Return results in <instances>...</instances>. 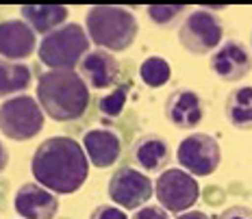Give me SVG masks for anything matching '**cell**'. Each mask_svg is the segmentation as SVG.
<instances>
[{
    "label": "cell",
    "instance_id": "cell-1",
    "mask_svg": "<svg viewBox=\"0 0 252 219\" xmlns=\"http://www.w3.org/2000/svg\"><path fill=\"white\" fill-rule=\"evenodd\" d=\"M31 174L35 176V182L55 191L57 195L74 193L87 180V152L70 137H50L33 152Z\"/></svg>",
    "mask_w": 252,
    "mask_h": 219
},
{
    "label": "cell",
    "instance_id": "cell-2",
    "mask_svg": "<svg viewBox=\"0 0 252 219\" xmlns=\"http://www.w3.org/2000/svg\"><path fill=\"white\" fill-rule=\"evenodd\" d=\"M37 100L55 122H74L89 107V85L76 70H48L37 81Z\"/></svg>",
    "mask_w": 252,
    "mask_h": 219
},
{
    "label": "cell",
    "instance_id": "cell-3",
    "mask_svg": "<svg viewBox=\"0 0 252 219\" xmlns=\"http://www.w3.org/2000/svg\"><path fill=\"white\" fill-rule=\"evenodd\" d=\"M87 35L98 48L122 52L130 48V44L137 37V18L133 11L118 4H96L87 9L85 15Z\"/></svg>",
    "mask_w": 252,
    "mask_h": 219
},
{
    "label": "cell",
    "instance_id": "cell-4",
    "mask_svg": "<svg viewBox=\"0 0 252 219\" xmlns=\"http://www.w3.org/2000/svg\"><path fill=\"white\" fill-rule=\"evenodd\" d=\"M89 41L87 28L81 24H63L44 35L37 48L39 61L50 70H74L89 52Z\"/></svg>",
    "mask_w": 252,
    "mask_h": 219
},
{
    "label": "cell",
    "instance_id": "cell-5",
    "mask_svg": "<svg viewBox=\"0 0 252 219\" xmlns=\"http://www.w3.org/2000/svg\"><path fill=\"white\" fill-rule=\"evenodd\" d=\"M46 111L31 96H15L0 104V133L11 141H29L44 130Z\"/></svg>",
    "mask_w": 252,
    "mask_h": 219
},
{
    "label": "cell",
    "instance_id": "cell-6",
    "mask_svg": "<svg viewBox=\"0 0 252 219\" xmlns=\"http://www.w3.org/2000/svg\"><path fill=\"white\" fill-rule=\"evenodd\" d=\"M155 195L159 204L170 213H185L196 206L200 200V185L196 176L187 169H165L159 174L155 182Z\"/></svg>",
    "mask_w": 252,
    "mask_h": 219
},
{
    "label": "cell",
    "instance_id": "cell-7",
    "mask_svg": "<svg viewBox=\"0 0 252 219\" xmlns=\"http://www.w3.org/2000/svg\"><path fill=\"white\" fill-rule=\"evenodd\" d=\"M224 37V26L207 9H193L178 28V41L191 55H209L218 50Z\"/></svg>",
    "mask_w": 252,
    "mask_h": 219
},
{
    "label": "cell",
    "instance_id": "cell-8",
    "mask_svg": "<svg viewBox=\"0 0 252 219\" xmlns=\"http://www.w3.org/2000/svg\"><path fill=\"white\" fill-rule=\"evenodd\" d=\"M176 159L183 169H187L193 176H211L220 167L222 150L220 143L207 133L187 135L176 150Z\"/></svg>",
    "mask_w": 252,
    "mask_h": 219
},
{
    "label": "cell",
    "instance_id": "cell-9",
    "mask_svg": "<svg viewBox=\"0 0 252 219\" xmlns=\"http://www.w3.org/2000/svg\"><path fill=\"white\" fill-rule=\"evenodd\" d=\"M155 195V182L137 167H120L109 180V197L122 208L137 211Z\"/></svg>",
    "mask_w": 252,
    "mask_h": 219
},
{
    "label": "cell",
    "instance_id": "cell-10",
    "mask_svg": "<svg viewBox=\"0 0 252 219\" xmlns=\"http://www.w3.org/2000/svg\"><path fill=\"white\" fill-rule=\"evenodd\" d=\"M209 67L218 78L226 82H237L241 78H246L252 72V55L241 41L228 39L220 46L218 50H213Z\"/></svg>",
    "mask_w": 252,
    "mask_h": 219
},
{
    "label": "cell",
    "instance_id": "cell-11",
    "mask_svg": "<svg viewBox=\"0 0 252 219\" xmlns=\"http://www.w3.org/2000/svg\"><path fill=\"white\" fill-rule=\"evenodd\" d=\"M13 208L24 219H55L59 213V197L39 182H26L15 191Z\"/></svg>",
    "mask_w": 252,
    "mask_h": 219
},
{
    "label": "cell",
    "instance_id": "cell-12",
    "mask_svg": "<svg viewBox=\"0 0 252 219\" xmlns=\"http://www.w3.org/2000/svg\"><path fill=\"white\" fill-rule=\"evenodd\" d=\"M37 37L26 20H2L0 22V56L24 61L35 52Z\"/></svg>",
    "mask_w": 252,
    "mask_h": 219
},
{
    "label": "cell",
    "instance_id": "cell-13",
    "mask_svg": "<svg viewBox=\"0 0 252 219\" xmlns=\"http://www.w3.org/2000/svg\"><path fill=\"white\" fill-rule=\"evenodd\" d=\"M165 117L181 130H193L204 119V107L196 91L176 89L165 100Z\"/></svg>",
    "mask_w": 252,
    "mask_h": 219
},
{
    "label": "cell",
    "instance_id": "cell-14",
    "mask_svg": "<svg viewBox=\"0 0 252 219\" xmlns=\"http://www.w3.org/2000/svg\"><path fill=\"white\" fill-rule=\"evenodd\" d=\"M78 72L92 89H107L120 76V61L111 55V50L98 48L83 56Z\"/></svg>",
    "mask_w": 252,
    "mask_h": 219
},
{
    "label": "cell",
    "instance_id": "cell-15",
    "mask_svg": "<svg viewBox=\"0 0 252 219\" xmlns=\"http://www.w3.org/2000/svg\"><path fill=\"white\" fill-rule=\"evenodd\" d=\"M172 159V150L161 135H144L135 141L130 150L133 165L146 174H161L165 171L167 163Z\"/></svg>",
    "mask_w": 252,
    "mask_h": 219
},
{
    "label": "cell",
    "instance_id": "cell-16",
    "mask_svg": "<svg viewBox=\"0 0 252 219\" xmlns=\"http://www.w3.org/2000/svg\"><path fill=\"white\" fill-rule=\"evenodd\" d=\"M83 148L87 152V159L94 167L104 169L118 163L120 154H122V141L113 130L107 128H94L87 130L83 137Z\"/></svg>",
    "mask_w": 252,
    "mask_h": 219
},
{
    "label": "cell",
    "instance_id": "cell-17",
    "mask_svg": "<svg viewBox=\"0 0 252 219\" xmlns=\"http://www.w3.org/2000/svg\"><path fill=\"white\" fill-rule=\"evenodd\" d=\"M20 13L39 35H48L50 30L63 26L70 15L65 4H24Z\"/></svg>",
    "mask_w": 252,
    "mask_h": 219
},
{
    "label": "cell",
    "instance_id": "cell-18",
    "mask_svg": "<svg viewBox=\"0 0 252 219\" xmlns=\"http://www.w3.org/2000/svg\"><path fill=\"white\" fill-rule=\"evenodd\" d=\"M224 115L237 130H252V85L237 87L228 93Z\"/></svg>",
    "mask_w": 252,
    "mask_h": 219
},
{
    "label": "cell",
    "instance_id": "cell-19",
    "mask_svg": "<svg viewBox=\"0 0 252 219\" xmlns=\"http://www.w3.org/2000/svg\"><path fill=\"white\" fill-rule=\"evenodd\" d=\"M33 82V72L22 61H11L0 56V98L26 91Z\"/></svg>",
    "mask_w": 252,
    "mask_h": 219
},
{
    "label": "cell",
    "instance_id": "cell-20",
    "mask_svg": "<svg viewBox=\"0 0 252 219\" xmlns=\"http://www.w3.org/2000/svg\"><path fill=\"white\" fill-rule=\"evenodd\" d=\"M172 76V67L163 56H148V59L141 61L139 65V78L146 87H163Z\"/></svg>",
    "mask_w": 252,
    "mask_h": 219
},
{
    "label": "cell",
    "instance_id": "cell-21",
    "mask_svg": "<svg viewBox=\"0 0 252 219\" xmlns=\"http://www.w3.org/2000/svg\"><path fill=\"white\" fill-rule=\"evenodd\" d=\"M128 91H130V85L128 82H122L118 85L115 89H111L104 98H100V113L107 117H118L120 113L124 111V104H126V98H128Z\"/></svg>",
    "mask_w": 252,
    "mask_h": 219
},
{
    "label": "cell",
    "instance_id": "cell-22",
    "mask_svg": "<svg viewBox=\"0 0 252 219\" xmlns=\"http://www.w3.org/2000/svg\"><path fill=\"white\" fill-rule=\"evenodd\" d=\"M185 11V4H148V9H146L150 22L157 26H172Z\"/></svg>",
    "mask_w": 252,
    "mask_h": 219
},
{
    "label": "cell",
    "instance_id": "cell-23",
    "mask_svg": "<svg viewBox=\"0 0 252 219\" xmlns=\"http://www.w3.org/2000/svg\"><path fill=\"white\" fill-rule=\"evenodd\" d=\"M89 219H128L126 217V213L122 211V206H107V204H102V206H98V208H94V213L89 215Z\"/></svg>",
    "mask_w": 252,
    "mask_h": 219
},
{
    "label": "cell",
    "instance_id": "cell-24",
    "mask_svg": "<svg viewBox=\"0 0 252 219\" xmlns=\"http://www.w3.org/2000/svg\"><path fill=\"white\" fill-rule=\"evenodd\" d=\"M167 213L170 211H165L161 204L159 206H144L133 213V219H170Z\"/></svg>",
    "mask_w": 252,
    "mask_h": 219
},
{
    "label": "cell",
    "instance_id": "cell-25",
    "mask_svg": "<svg viewBox=\"0 0 252 219\" xmlns=\"http://www.w3.org/2000/svg\"><path fill=\"white\" fill-rule=\"evenodd\" d=\"M218 219H252V208L248 206H228L226 211H222V215Z\"/></svg>",
    "mask_w": 252,
    "mask_h": 219
},
{
    "label": "cell",
    "instance_id": "cell-26",
    "mask_svg": "<svg viewBox=\"0 0 252 219\" xmlns=\"http://www.w3.org/2000/svg\"><path fill=\"white\" fill-rule=\"evenodd\" d=\"M176 219H211V217L202 211H185V213H178Z\"/></svg>",
    "mask_w": 252,
    "mask_h": 219
},
{
    "label": "cell",
    "instance_id": "cell-27",
    "mask_svg": "<svg viewBox=\"0 0 252 219\" xmlns=\"http://www.w3.org/2000/svg\"><path fill=\"white\" fill-rule=\"evenodd\" d=\"M7 165H9V150L4 148L2 141H0V174L7 169Z\"/></svg>",
    "mask_w": 252,
    "mask_h": 219
}]
</instances>
